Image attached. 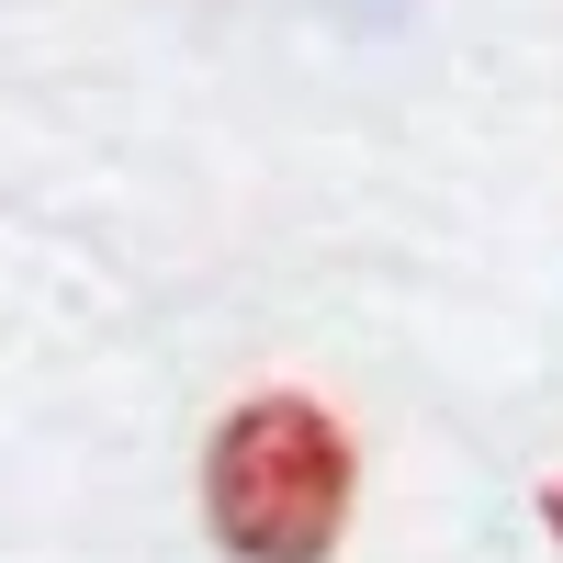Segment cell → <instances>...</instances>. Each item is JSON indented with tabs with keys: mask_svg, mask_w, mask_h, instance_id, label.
<instances>
[{
	"mask_svg": "<svg viewBox=\"0 0 563 563\" xmlns=\"http://www.w3.org/2000/svg\"><path fill=\"white\" fill-rule=\"evenodd\" d=\"M541 519H552V541H563V474H552V485H541Z\"/></svg>",
	"mask_w": 563,
	"mask_h": 563,
	"instance_id": "7a4b0ae2",
	"label": "cell"
},
{
	"mask_svg": "<svg viewBox=\"0 0 563 563\" xmlns=\"http://www.w3.org/2000/svg\"><path fill=\"white\" fill-rule=\"evenodd\" d=\"M350 429L316 395H249L203 451V519L238 563H327L350 530Z\"/></svg>",
	"mask_w": 563,
	"mask_h": 563,
	"instance_id": "6da1fadb",
	"label": "cell"
}]
</instances>
